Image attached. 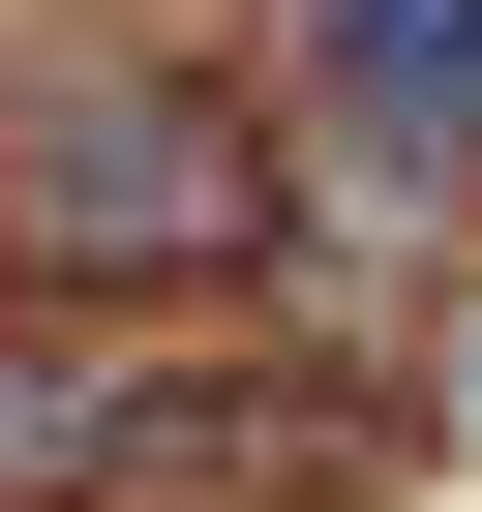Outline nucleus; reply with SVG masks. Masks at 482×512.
<instances>
[{"label": "nucleus", "instance_id": "nucleus-2", "mask_svg": "<svg viewBox=\"0 0 482 512\" xmlns=\"http://www.w3.org/2000/svg\"><path fill=\"white\" fill-rule=\"evenodd\" d=\"M302 31H332V91L392 151H482V0H302Z\"/></svg>", "mask_w": 482, "mask_h": 512}, {"label": "nucleus", "instance_id": "nucleus-1", "mask_svg": "<svg viewBox=\"0 0 482 512\" xmlns=\"http://www.w3.org/2000/svg\"><path fill=\"white\" fill-rule=\"evenodd\" d=\"M0 241H31V272H211V241H272V181H241L211 91L61 61V91H0Z\"/></svg>", "mask_w": 482, "mask_h": 512}, {"label": "nucleus", "instance_id": "nucleus-3", "mask_svg": "<svg viewBox=\"0 0 482 512\" xmlns=\"http://www.w3.org/2000/svg\"><path fill=\"white\" fill-rule=\"evenodd\" d=\"M121 452V362H61V332H0V482H91Z\"/></svg>", "mask_w": 482, "mask_h": 512}]
</instances>
